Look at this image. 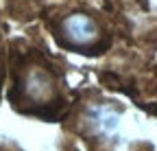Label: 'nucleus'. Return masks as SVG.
<instances>
[{"instance_id":"1","label":"nucleus","mask_w":157,"mask_h":151,"mask_svg":"<svg viewBox=\"0 0 157 151\" xmlns=\"http://www.w3.org/2000/svg\"><path fill=\"white\" fill-rule=\"evenodd\" d=\"M7 99L13 112L29 118L55 123L72 109V90L66 64L44 46L13 40L7 50Z\"/></svg>"},{"instance_id":"2","label":"nucleus","mask_w":157,"mask_h":151,"mask_svg":"<svg viewBox=\"0 0 157 151\" xmlns=\"http://www.w3.org/2000/svg\"><path fill=\"white\" fill-rule=\"evenodd\" d=\"M55 44L83 57H101L111 48L113 31L107 18L90 7H55L44 18Z\"/></svg>"},{"instance_id":"3","label":"nucleus","mask_w":157,"mask_h":151,"mask_svg":"<svg viewBox=\"0 0 157 151\" xmlns=\"http://www.w3.org/2000/svg\"><path fill=\"white\" fill-rule=\"evenodd\" d=\"M7 74H9V62H7V46L0 35V101H2V92L7 85Z\"/></svg>"},{"instance_id":"4","label":"nucleus","mask_w":157,"mask_h":151,"mask_svg":"<svg viewBox=\"0 0 157 151\" xmlns=\"http://www.w3.org/2000/svg\"><path fill=\"white\" fill-rule=\"evenodd\" d=\"M0 151H22V149H17L13 142H0Z\"/></svg>"}]
</instances>
